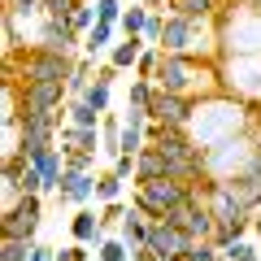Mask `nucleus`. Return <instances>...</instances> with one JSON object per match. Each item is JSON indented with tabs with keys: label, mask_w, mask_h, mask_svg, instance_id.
Segmentation results:
<instances>
[{
	"label": "nucleus",
	"mask_w": 261,
	"mask_h": 261,
	"mask_svg": "<svg viewBox=\"0 0 261 261\" xmlns=\"http://www.w3.org/2000/svg\"><path fill=\"white\" fill-rule=\"evenodd\" d=\"M31 261H57V248H48V244H35V252H31Z\"/></svg>",
	"instance_id": "40"
},
{
	"label": "nucleus",
	"mask_w": 261,
	"mask_h": 261,
	"mask_svg": "<svg viewBox=\"0 0 261 261\" xmlns=\"http://www.w3.org/2000/svg\"><path fill=\"white\" fill-rule=\"evenodd\" d=\"M161 31H166V13H152L148 27H144V44H148V48H161Z\"/></svg>",
	"instance_id": "36"
},
{
	"label": "nucleus",
	"mask_w": 261,
	"mask_h": 261,
	"mask_svg": "<svg viewBox=\"0 0 261 261\" xmlns=\"http://www.w3.org/2000/svg\"><path fill=\"white\" fill-rule=\"evenodd\" d=\"M31 166L44 174V196H48V192H61V178H65V152H61V144L48 148L44 157H35Z\"/></svg>",
	"instance_id": "16"
},
{
	"label": "nucleus",
	"mask_w": 261,
	"mask_h": 261,
	"mask_svg": "<svg viewBox=\"0 0 261 261\" xmlns=\"http://www.w3.org/2000/svg\"><path fill=\"white\" fill-rule=\"evenodd\" d=\"M65 122L70 126H83V130H96L105 122V113H96L87 100H65Z\"/></svg>",
	"instance_id": "23"
},
{
	"label": "nucleus",
	"mask_w": 261,
	"mask_h": 261,
	"mask_svg": "<svg viewBox=\"0 0 261 261\" xmlns=\"http://www.w3.org/2000/svg\"><path fill=\"white\" fill-rule=\"evenodd\" d=\"M31 252H35V244H27V240H5L0 244V261H31Z\"/></svg>",
	"instance_id": "32"
},
{
	"label": "nucleus",
	"mask_w": 261,
	"mask_h": 261,
	"mask_svg": "<svg viewBox=\"0 0 261 261\" xmlns=\"http://www.w3.org/2000/svg\"><path fill=\"white\" fill-rule=\"evenodd\" d=\"M18 96H22V118H35V113H61L70 92L65 83H18Z\"/></svg>",
	"instance_id": "9"
},
{
	"label": "nucleus",
	"mask_w": 261,
	"mask_h": 261,
	"mask_svg": "<svg viewBox=\"0 0 261 261\" xmlns=\"http://www.w3.org/2000/svg\"><path fill=\"white\" fill-rule=\"evenodd\" d=\"M79 5H83V0H44V18H61V22H70Z\"/></svg>",
	"instance_id": "33"
},
{
	"label": "nucleus",
	"mask_w": 261,
	"mask_h": 261,
	"mask_svg": "<svg viewBox=\"0 0 261 261\" xmlns=\"http://www.w3.org/2000/svg\"><path fill=\"white\" fill-rule=\"evenodd\" d=\"M218 74H222V92L226 96L261 109V53H252V57H222V61H218Z\"/></svg>",
	"instance_id": "7"
},
{
	"label": "nucleus",
	"mask_w": 261,
	"mask_h": 261,
	"mask_svg": "<svg viewBox=\"0 0 261 261\" xmlns=\"http://www.w3.org/2000/svg\"><path fill=\"white\" fill-rule=\"evenodd\" d=\"M87 105H92L96 113H109V100H113V83H105V79H96L92 87H87V96H83Z\"/></svg>",
	"instance_id": "27"
},
{
	"label": "nucleus",
	"mask_w": 261,
	"mask_h": 261,
	"mask_svg": "<svg viewBox=\"0 0 261 261\" xmlns=\"http://www.w3.org/2000/svg\"><path fill=\"white\" fill-rule=\"evenodd\" d=\"M192 235L183 231V226H170V222H152L148 226V252H157L161 261H178L187 257V248H192Z\"/></svg>",
	"instance_id": "12"
},
{
	"label": "nucleus",
	"mask_w": 261,
	"mask_h": 261,
	"mask_svg": "<svg viewBox=\"0 0 261 261\" xmlns=\"http://www.w3.org/2000/svg\"><path fill=\"white\" fill-rule=\"evenodd\" d=\"M152 96H157V83H148V79H130V87H126V109H148Z\"/></svg>",
	"instance_id": "26"
},
{
	"label": "nucleus",
	"mask_w": 261,
	"mask_h": 261,
	"mask_svg": "<svg viewBox=\"0 0 261 261\" xmlns=\"http://www.w3.org/2000/svg\"><path fill=\"white\" fill-rule=\"evenodd\" d=\"M152 83L161 92H174V96H192V100H205V96L222 92V74H218V61H192V57H170L161 53V65Z\"/></svg>",
	"instance_id": "2"
},
{
	"label": "nucleus",
	"mask_w": 261,
	"mask_h": 261,
	"mask_svg": "<svg viewBox=\"0 0 261 261\" xmlns=\"http://www.w3.org/2000/svg\"><path fill=\"white\" fill-rule=\"evenodd\" d=\"M178 261H183V257H178Z\"/></svg>",
	"instance_id": "46"
},
{
	"label": "nucleus",
	"mask_w": 261,
	"mask_h": 261,
	"mask_svg": "<svg viewBox=\"0 0 261 261\" xmlns=\"http://www.w3.org/2000/svg\"><path fill=\"white\" fill-rule=\"evenodd\" d=\"M70 27H74V35H79V39H83L87 31L96 27V0H83V5H79L74 18H70Z\"/></svg>",
	"instance_id": "28"
},
{
	"label": "nucleus",
	"mask_w": 261,
	"mask_h": 261,
	"mask_svg": "<svg viewBox=\"0 0 261 261\" xmlns=\"http://www.w3.org/2000/svg\"><path fill=\"white\" fill-rule=\"evenodd\" d=\"M39 218H44V196H22L13 209H5L0 218V231L5 240H27V244H39Z\"/></svg>",
	"instance_id": "8"
},
{
	"label": "nucleus",
	"mask_w": 261,
	"mask_h": 261,
	"mask_svg": "<svg viewBox=\"0 0 261 261\" xmlns=\"http://www.w3.org/2000/svg\"><path fill=\"white\" fill-rule=\"evenodd\" d=\"M83 39L74 35V27L61 18H39L35 22V44L31 48H44V53H57V57H74V48Z\"/></svg>",
	"instance_id": "11"
},
{
	"label": "nucleus",
	"mask_w": 261,
	"mask_h": 261,
	"mask_svg": "<svg viewBox=\"0 0 261 261\" xmlns=\"http://www.w3.org/2000/svg\"><path fill=\"white\" fill-rule=\"evenodd\" d=\"M122 187H126V178H118L113 170H100V174H96V205H113V200H122Z\"/></svg>",
	"instance_id": "24"
},
{
	"label": "nucleus",
	"mask_w": 261,
	"mask_h": 261,
	"mask_svg": "<svg viewBox=\"0 0 261 261\" xmlns=\"http://www.w3.org/2000/svg\"><path fill=\"white\" fill-rule=\"evenodd\" d=\"M126 214H130V205H122V200H113V205H100V222H105V231L122 226V222H126Z\"/></svg>",
	"instance_id": "34"
},
{
	"label": "nucleus",
	"mask_w": 261,
	"mask_h": 261,
	"mask_svg": "<svg viewBox=\"0 0 261 261\" xmlns=\"http://www.w3.org/2000/svg\"><path fill=\"white\" fill-rule=\"evenodd\" d=\"M192 200V187L178 183V178H157V183H135L130 196V209H140L148 222H166L174 209H183Z\"/></svg>",
	"instance_id": "6"
},
{
	"label": "nucleus",
	"mask_w": 261,
	"mask_h": 261,
	"mask_svg": "<svg viewBox=\"0 0 261 261\" xmlns=\"http://www.w3.org/2000/svg\"><path fill=\"white\" fill-rule=\"evenodd\" d=\"M118 35H122L118 27H105V22H96V27L87 31V35H83V57H92V61H96L100 53H113Z\"/></svg>",
	"instance_id": "19"
},
{
	"label": "nucleus",
	"mask_w": 261,
	"mask_h": 261,
	"mask_svg": "<svg viewBox=\"0 0 261 261\" xmlns=\"http://www.w3.org/2000/svg\"><path fill=\"white\" fill-rule=\"evenodd\" d=\"M92 252L96 248H87V244H65V248H57V261H96Z\"/></svg>",
	"instance_id": "37"
},
{
	"label": "nucleus",
	"mask_w": 261,
	"mask_h": 261,
	"mask_svg": "<svg viewBox=\"0 0 261 261\" xmlns=\"http://www.w3.org/2000/svg\"><path fill=\"white\" fill-rule=\"evenodd\" d=\"M122 13H126L122 0H96V22H105V27H118Z\"/></svg>",
	"instance_id": "29"
},
{
	"label": "nucleus",
	"mask_w": 261,
	"mask_h": 261,
	"mask_svg": "<svg viewBox=\"0 0 261 261\" xmlns=\"http://www.w3.org/2000/svg\"><path fill=\"white\" fill-rule=\"evenodd\" d=\"M148 18H152V9H148V5H135V0H130V5H126V13H122V22H118L122 39H144V27H148Z\"/></svg>",
	"instance_id": "20"
},
{
	"label": "nucleus",
	"mask_w": 261,
	"mask_h": 261,
	"mask_svg": "<svg viewBox=\"0 0 261 261\" xmlns=\"http://www.w3.org/2000/svg\"><path fill=\"white\" fill-rule=\"evenodd\" d=\"M257 157H261V148H257V126L248 130V135H240V140H226V144H218V148H209L205 152V178H240V174H248L252 166H257Z\"/></svg>",
	"instance_id": "5"
},
{
	"label": "nucleus",
	"mask_w": 261,
	"mask_h": 261,
	"mask_svg": "<svg viewBox=\"0 0 261 261\" xmlns=\"http://www.w3.org/2000/svg\"><path fill=\"white\" fill-rule=\"evenodd\" d=\"M96 174H100V170H96ZM96 174H70V170H65L57 200H61V205H79V209H87V205L96 200Z\"/></svg>",
	"instance_id": "14"
},
{
	"label": "nucleus",
	"mask_w": 261,
	"mask_h": 261,
	"mask_svg": "<svg viewBox=\"0 0 261 261\" xmlns=\"http://www.w3.org/2000/svg\"><path fill=\"white\" fill-rule=\"evenodd\" d=\"M70 240L87 244V248H100V244L109 240V231H105V222H100L96 209H79V214L70 218Z\"/></svg>",
	"instance_id": "13"
},
{
	"label": "nucleus",
	"mask_w": 261,
	"mask_h": 261,
	"mask_svg": "<svg viewBox=\"0 0 261 261\" xmlns=\"http://www.w3.org/2000/svg\"><path fill=\"white\" fill-rule=\"evenodd\" d=\"M222 261H261V244L240 240V244H231V248L222 252Z\"/></svg>",
	"instance_id": "30"
},
{
	"label": "nucleus",
	"mask_w": 261,
	"mask_h": 261,
	"mask_svg": "<svg viewBox=\"0 0 261 261\" xmlns=\"http://www.w3.org/2000/svg\"><path fill=\"white\" fill-rule=\"evenodd\" d=\"M192 113H196L192 96H174V92H161V87H157V96H152V105H148V118L157 122V126H174V130L192 126Z\"/></svg>",
	"instance_id": "10"
},
{
	"label": "nucleus",
	"mask_w": 261,
	"mask_h": 261,
	"mask_svg": "<svg viewBox=\"0 0 261 261\" xmlns=\"http://www.w3.org/2000/svg\"><path fill=\"white\" fill-rule=\"evenodd\" d=\"M252 231L261 235V209H257V214H252Z\"/></svg>",
	"instance_id": "44"
},
{
	"label": "nucleus",
	"mask_w": 261,
	"mask_h": 261,
	"mask_svg": "<svg viewBox=\"0 0 261 261\" xmlns=\"http://www.w3.org/2000/svg\"><path fill=\"white\" fill-rule=\"evenodd\" d=\"M257 126V113H252V105L235 100V96L218 92V96H205V100H196V113H192V126H187V135H192L200 148H218V144L226 140H240V135H248V130Z\"/></svg>",
	"instance_id": "1"
},
{
	"label": "nucleus",
	"mask_w": 261,
	"mask_h": 261,
	"mask_svg": "<svg viewBox=\"0 0 261 261\" xmlns=\"http://www.w3.org/2000/svg\"><path fill=\"white\" fill-rule=\"evenodd\" d=\"M157 65H161V48H148V44H144V53H140V65H135V79H148V83H152Z\"/></svg>",
	"instance_id": "31"
},
{
	"label": "nucleus",
	"mask_w": 261,
	"mask_h": 261,
	"mask_svg": "<svg viewBox=\"0 0 261 261\" xmlns=\"http://www.w3.org/2000/svg\"><path fill=\"white\" fill-rule=\"evenodd\" d=\"M170 5H174V0H148V9H152V13H170Z\"/></svg>",
	"instance_id": "42"
},
{
	"label": "nucleus",
	"mask_w": 261,
	"mask_h": 261,
	"mask_svg": "<svg viewBox=\"0 0 261 261\" xmlns=\"http://www.w3.org/2000/svg\"><path fill=\"white\" fill-rule=\"evenodd\" d=\"M79 57H57L44 48H27L22 57H9V79L5 83H70Z\"/></svg>",
	"instance_id": "3"
},
{
	"label": "nucleus",
	"mask_w": 261,
	"mask_h": 261,
	"mask_svg": "<svg viewBox=\"0 0 261 261\" xmlns=\"http://www.w3.org/2000/svg\"><path fill=\"white\" fill-rule=\"evenodd\" d=\"M100 135H105V157H122V113H105L100 122Z\"/></svg>",
	"instance_id": "25"
},
{
	"label": "nucleus",
	"mask_w": 261,
	"mask_h": 261,
	"mask_svg": "<svg viewBox=\"0 0 261 261\" xmlns=\"http://www.w3.org/2000/svg\"><path fill=\"white\" fill-rule=\"evenodd\" d=\"M96 79H105V83H118V70H113V65H100V70H96Z\"/></svg>",
	"instance_id": "41"
},
{
	"label": "nucleus",
	"mask_w": 261,
	"mask_h": 261,
	"mask_svg": "<svg viewBox=\"0 0 261 261\" xmlns=\"http://www.w3.org/2000/svg\"><path fill=\"white\" fill-rule=\"evenodd\" d=\"M65 170L70 174H96V157L92 152H65Z\"/></svg>",
	"instance_id": "35"
},
{
	"label": "nucleus",
	"mask_w": 261,
	"mask_h": 261,
	"mask_svg": "<svg viewBox=\"0 0 261 261\" xmlns=\"http://www.w3.org/2000/svg\"><path fill=\"white\" fill-rule=\"evenodd\" d=\"M113 174L118 178H126V183H135V157H126V152H122V157H113Z\"/></svg>",
	"instance_id": "39"
},
{
	"label": "nucleus",
	"mask_w": 261,
	"mask_h": 261,
	"mask_svg": "<svg viewBox=\"0 0 261 261\" xmlns=\"http://www.w3.org/2000/svg\"><path fill=\"white\" fill-rule=\"evenodd\" d=\"M148 226H152V222L140 214V209H130V214H126V222L118 226V240L126 244L130 252H144V248H148Z\"/></svg>",
	"instance_id": "18"
},
{
	"label": "nucleus",
	"mask_w": 261,
	"mask_h": 261,
	"mask_svg": "<svg viewBox=\"0 0 261 261\" xmlns=\"http://www.w3.org/2000/svg\"><path fill=\"white\" fill-rule=\"evenodd\" d=\"M157 178H170V166H166V157H161L157 144H148V148L135 157V183H157Z\"/></svg>",
	"instance_id": "17"
},
{
	"label": "nucleus",
	"mask_w": 261,
	"mask_h": 261,
	"mask_svg": "<svg viewBox=\"0 0 261 261\" xmlns=\"http://www.w3.org/2000/svg\"><path fill=\"white\" fill-rule=\"evenodd\" d=\"M140 53H144V39H118V44H113V53H109V65L113 70H135V65H140Z\"/></svg>",
	"instance_id": "21"
},
{
	"label": "nucleus",
	"mask_w": 261,
	"mask_h": 261,
	"mask_svg": "<svg viewBox=\"0 0 261 261\" xmlns=\"http://www.w3.org/2000/svg\"><path fill=\"white\" fill-rule=\"evenodd\" d=\"M222 57H252L261 53V5H231L218 22Z\"/></svg>",
	"instance_id": "4"
},
{
	"label": "nucleus",
	"mask_w": 261,
	"mask_h": 261,
	"mask_svg": "<svg viewBox=\"0 0 261 261\" xmlns=\"http://www.w3.org/2000/svg\"><path fill=\"white\" fill-rule=\"evenodd\" d=\"M183 261H222V252H218L214 244L205 240V244H192V248H187V257H183Z\"/></svg>",
	"instance_id": "38"
},
{
	"label": "nucleus",
	"mask_w": 261,
	"mask_h": 261,
	"mask_svg": "<svg viewBox=\"0 0 261 261\" xmlns=\"http://www.w3.org/2000/svg\"><path fill=\"white\" fill-rule=\"evenodd\" d=\"M257 148H261V122H257Z\"/></svg>",
	"instance_id": "45"
},
{
	"label": "nucleus",
	"mask_w": 261,
	"mask_h": 261,
	"mask_svg": "<svg viewBox=\"0 0 261 261\" xmlns=\"http://www.w3.org/2000/svg\"><path fill=\"white\" fill-rule=\"evenodd\" d=\"M96 61L92 57H79V65H74V74H70V83H65V92H70V100H83L87 96V87L96 83Z\"/></svg>",
	"instance_id": "22"
},
{
	"label": "nucleus",
	"mask_w": 261,
	"mask_h": 261,
	"mask_svg": "<svg viewBox=\"0 0 261 261\" xmlns=\"http://www.w3.org/2000/svg\"><path fill=\"white\" fill-rule=\"evenodd\" d=\"M135 261H161V257H157V252H148V248H144V252H135Z\"/></svg>",
	"instance_id": "43"
},
{
	"label": "nucleus",
	"mask_w": 261,
	"mask_h": 261,
	"mask_svg": "<svg viewBox=\"0 0 261 261\" xmlns=\"http://www.w3.org/2000/svg\"><path fill=\"white\" fill-rule=\"evenodd\" d=\"M170 13L192 18V22H222L226 5H222V0H174V5H170Z\"/></svg>",
	"instance_id": "15"
}]
</instances>
